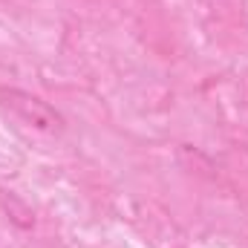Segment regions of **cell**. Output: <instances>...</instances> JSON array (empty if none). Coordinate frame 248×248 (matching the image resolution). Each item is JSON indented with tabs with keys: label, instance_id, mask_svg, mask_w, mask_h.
Wrapping results in <instances>:
<instances>
[{
	"label": "cell",
	"instance_id": "6da1fadb",
	"mask_svg": "<svg viewBox=\"0 0 248 248\" xmlns=\"http://www.w3.org/2000/svg\"><path fill=\"white\" fill-rule=\"evenodd\" d=\"M0 107L9 110L17 122H23L26 127H32L35 133L44 136H61L66 122L63 116L41 95L17 90V87H0Z\"/></svg>",
	"mask_w": 248,
	"mask_h": 248
},
{
	"label": "cell",
	"instance_id": "7a4b0ae2",
	"mask_svg": "<svg viewBox=\"0 0 248 248\" xmlns=\"http://www.w3.org/2000/svg\"><path fill=\"white\" fill-rule=\"evenodd\" d=\"M0 208H3V214L9 217V222L12 225H17V228H32L35 225V211L23 202V196H17L15 190H6V187H0Z\"/></svg>",
	"mask_w": 248,
	"mask_h": 248
}]
</instances>
